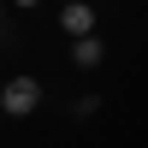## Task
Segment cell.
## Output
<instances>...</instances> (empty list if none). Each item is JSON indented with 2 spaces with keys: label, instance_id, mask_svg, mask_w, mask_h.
<instances>
[{
  "label": "cell",
  "instance_id": "cell-1",
  "mask_svg": "<svg viewBox=\"0 0 148 148\" xmlns=\"http://www.w3.org/2000/svg\"><path fill=\"white\" fill-rule=\"evenodd\" d=\"M36 101H42V83H36V77H12L6 89H0V107H6L12 119H30Z\"/></svg>",
  "mask_w": 148,
  "mask_h": 148
},
{
  "label": "cell",
  "instance_id": "cell-5",
  "mask_svg": "<svg viewBox=\"0 0 148 148\" xmlns=\"http://www.w3.org/2000/svg\"><path fill=\"white\" fill-rule=\"evenodd\" d=\"M65 6H71V0H65Z\"/></svg>",
  "mask_w": 148,
  "mask_h": 148
},
{
  "label": "cell",
  "instance_id": "cell-2",
  "mask_svg": "<svg viewBox=\"0 0 148 148\" xmlns=\"http://www.w3.org/2000/svg\"><path fill=\"white\" fill-rule=\"evenodd\" d=\"M59 30H71V36H95V6H89V0H71V6L59 12Z\"/></svg>",
  "mask_w": 148,
  "mask_h": 148
},
{
  "label": "cell",
  "instance_id": "cell-3",
  "mask_svg": "<svg viewBox=\"0 0 148 148\" xmlns=\"http://www.w3.org/2000/svg\"><path fill=\"white\" fill-rule=\"evenodd\" d=\"M71 53H77V65H101V42H95V36H77Z\"/></svg>",
  "mask_w": 148,
  "mask_h": 148
},
{
  "label": "cell",
  "instance_id": "cell-4",
  "mask_svg": "<svg viewBox=\"0 0 148 148\" xmlns=\"http://www.w3.org/2000/svg\"><path fill=\"white\" fill-rule=\"evenodd\" d=\"M12 6H36V0H12Z\"/></svg>",
  "mask_w": 148,
  "mask_h": 148
}]
</instances>
